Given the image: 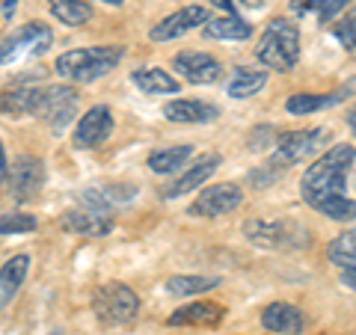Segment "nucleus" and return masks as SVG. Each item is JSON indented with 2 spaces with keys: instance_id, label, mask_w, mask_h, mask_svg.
I'll use <instances>...</instances> for the list:
<instances>
[{
  "instance_id": "nucleus-1",
  "label": "nucleus",
  "mask_w": 356,
  "mask_h": 335,
  "mask_svg": "<svg viewBox=\"0 0 356 335\" xmlns=\"http://www.w3.org/2000/svg\"><path fill=\"white\" fill-rule=\"evenodd\" d=\"M356 161L353 146H330L300 178V193L309 208L336 222L356 220V199L348 196V170Z\"/></svg>"
},
{
  "instance_id": "nucleus-2",
  "label": "nucleus",
  "mask_w": 356,
  "mask_h": 335,
  "mask_svg": "<svg viewBox=\"0 0 356 335\" xmlns=\"http://www.w3.org/2000/svg\"><path fill=\"white\" fill-rule=\"evenodd\" d=\"M125 57L122 44H95V48H74L57 57L54 69L72 83H92L107 72H113Z\"/></svg>"
},
{
  "instance_id": "nucleus-3",
  "label": "nucleus",
  "mask_w": 356,
  "mask_h": 335,
  "mask_svg": "<svg viewBox=\"0 0 356 335\" xmlns=\"http://www.w3.org/2000/svg\"><path fill=\"white\" fill-rule=\"evenodd\" d=\"M255 60L264 69L273 72H291L300 60V30L294 21L288 18H273L264 27L259 44H255Z\"/></svg>"
},
{
  "instance_id": "nucleus-4",
  "label": "nucleus",
  "mask_w": 356,
  "mask_h": 335,
  "mask_svg": "<svg viewBox=\"0 0 356 335\" xmlns=\"http://www.w3.org/2000/svg\"><path fill=\"white\" fill-rule=\"evenodd\" d=\"M243 234L252 247L273 252H297L312 243V231L297 220H247Z\"/></svg>"
},
{
  "instance_id": "nucleus-5",
  "label": "nucleus",
  "mask_w": 356,
  "mask_h": 335,
  "mask_svg": "<svg viewBox=\"0 0 356 335\" xmlns=\"http://www.w3.org/2000/svg\"><path fill=\"white\" fill-rule=\"evenodd\" d=\"M330 140L327 128H303V131H285L273 142V154L267 161V170H273L276 175L285 172L288 166H294L306 158L321 154V146Z\"/></svg>"
},
{
  "instance_id": "nucleus-6",
  "label": "nucleus",
  "mask_w": 356,
  "mask_h": 335,
  "mask_svg": "<svg viewBox=\"0 0 356 335\" xmlns=\"http://www.w3.org/2000/svg\"><path fill=\"white\" fill-rule=\"evenodd\" d=\"M92 311L102 323L110 327H125L140 315V297L122 282H104L92 294Z\"/></svg>"
},
{
  "instance_id": "nucleus-7",
  "label": "nucleus",
  "mask_w": 356,
  "mask_h": 335,
  "mask_svg": "<svg viewBox=\"0 0 356 335\" xmlns=\"http://www.w3.org/2000/svg\"><path fill=\"white\" fill-rule=\"evenodd\" d=\"M51 42H54L51 27L42 24V21H30V24L18 27L13 36L0 42V65H13L27 57H42L51 48Z\"/></svg>"
},
{
  "instance_id": "nucleus-8",
  "label": "nucleus",
  "mask_w": 356,
  "mask_h": 335,
  "mask_svg": "<svg viewBox=\"0 0 356 335\" xmlns=\"http://www.w3.org/2000/svg\"><path fill=\"white\" fill-rule=\"evenodd\" d=\"M243 202V193L238 184H214V187H205L202 193L193 199V205L187 208L191 217H205V220H217V217H226L232 214L238 205Z\"/></svg>"
},
{
  "instance_id": "nucleus-9",
  "label": "nucleus",
  "mask_w": 356,
  "mask_h": 335,
  "mask_svg": "<svg viewBox=\"0 0 356 335\" xmlns=\"http://www.w3.org/2000/svg\"><path fill=\"white\" fill-rule=\"evenodd\" d=\"M6 181H9V193H13L15 202H30L44 187V163L39 158H18L9 166Z\"/></svg>"
},
{
  "instance_id": "nucleus-10",
  "label": "nucleus",
  "mask_w": 356,
  "mask_h": 335,
  "mask_svg": "<svg viewBox=\"0 0 356 335\" xmlns=\"http://www.w3.org/2000/svg\"><path fill=\"white\" fill-rule=\"evenodd\" d=\"M208 6L202 3H191V6H181L178 13L166 15L163 21H158L152 30H149V39L152 42H170V39H178L184 33H191L193 27H205L208 21Z\"/></svg>"
},
{
  "instance_id": "nucleus-11",
  "label": "nucleus",
  "mask_w": 356,
  "mask_h": 335,
  "mask_svg": "<svg viewBox=\"0 0 356 335\" xmlns=\"http://www.w3.org/2000/svg\"><path fill=\"white\" fill-rule=\"evenodd\" d=\"M44 101H48V86L44 83H24V86H13L6 92H0V113L6 116H39Z\"/></svg>"
},
{
  "instance_id": "nucleus-12",
  "label": "nucleus",
  "mask_w": 356,
  "mask_h": 335,
  "mask_svg": "<svg viewBox=\"0 0 356 335\" xmlns=\"http://www.w3.org/2000/svg\"><path fill=\"white\" fill-rule=\"evenodd\" d=\"M172 69L184 77L187 83H196V86H208V83H217L220 74H222V65L211 57V54L202 51H181L172 57Z\"/></svg>"
},
{
  "instance_id": "nucleus-13",
  "label": "nucleus",
  "mask_w": 356,
  "mask_h": 335,
  "mask_svg": "<svg viewBox=\"0 0 356 335\" xmlns=\"http://www.w3.org/2000/svg\"><path fill=\"white\" fill-rule=\"evenodd\" d=\"M113 133V113L107 107H92L77 119V128H74V146L77 149H95Z\"/></svg>"
},
{
  "instance_id": "nucleus-14",
  "label": "nucleus",
  "mask_w": 356,
  "mask_h": 335,
  "mask_svg": "<svg viewBox=\"0 0 356 335\" xmlns=\"http://www.w3.org/2000/svg\"><path fill=\"white\" fill-rule=\"evenodd\" d=\"M77 110V89L74 86H48V101H44L42 119L51 125L54 133H63Z\"/></svg>"
},
{
  "instance_id": "nucleus-15",
  "label": "nucleus",
  "mask_w": 356,
  "mask_h": 335,
  "mask_svg": "<svg viewBox=\"0 0 356 335\" xmlns=\"http://www.w3.org/2000/svg\"><path fill=\"white\" fill-rule=\"evenodd\" d=\"M63 229L72 231V234H83V238H104V234L113 231V220H110V214H102V211H92V208H72L65 211V214L60 217Z\"/></svg>"
},
{
  "instance_id": "nucleus-16",
  "label": "nucleus",
  "mask_w": 356,
  "mask_h": 335,
  "mask_svg": "<svg viewBox=\"0 0 356 335\" xmlns=\"http://www.w3.org/2000/svg\"><path fill=\"white\" fill-rule=\"evenodd\" d=\"M134 196H137V187H131V184H113V181L110 184H92V187L81 190V205L92 208V211H102V214H110L113 208L128 205Z\"/></svg>"
},
{
  "instance_id": "nucleus-17",
  "label": "nucleus",
  "mask_w": 356,
  "mask_h": 335,
  "mask_svg": "<svg viewBox=\"0 0 356 335\" xmlns=\"http://www.w3.org/2000/svg\"><path fill=\"white\" fill-rule=\"evenodd\" d=\"M217 166H220V154H202L191 170H187L184 175H178L175 181L163 190V199H178L184 193H193V190H199L211 175L217 172Z\"/></svg>"
},
{
  "instance_id": "nucleus-18",
  "label": "nucleus",
  "mask_w": 356,
  "mask_h": 335,
  "mask_svg": "<svg viewBox=\"0 0 356 335\" xmlns=\"http://www.w3.org/2000/svg\"><path fill=\"white\" fill-rule=\"evenodd\" d=\"M226 318V309L211 300H199V303H187L170 315V327H217Z\"/></svg>"
},
{
  "instance_id": "nucleus-19",
  "label": "nucleus",
  "mask_w": 356,
  "mask_h": 335,
  "mask_svg": "<svg viewBox=\"0 0 356 335\" xmlns=\"http://www.w3.org/2000/svg\"><path fill=\"white\" fill-rule=\"evenodd\" d=\"M261 327L276 335H300L306 327V318L291 303H270L261 311Z\"/></svg>"
},
{
  "instance_id": "nucleus-20",
  "label": "nucleus",
  "mask_w": 356,
  "mask_h": 335,
  "mask_svg": "<svg viewBox=\"0 0 356 335\" xmlns=\"http://www.w3.org/2000/svg\"><path fill=\"white\" fill-rule=\"evenodd\" d=\"M163 116L175 125H205V122H214L220 116V110L214 104L193 101V98H178V101H170L163 107Z\"/></svg>"
},
{
  "instance_id": "nucleus-21",
  "label": "nucleus",
  "mask_w": 356,
  "mask_h": 335,
  "mask_svg": "<svg viewBox=\"0 0 356 335\" xmlns=\"http://www.w3.org/2000/svg\"><path fill=\"white\" fill-rule=\"evenodd\" d=\"M202 33L208 39H226V42H241L252 36V27L243 21L238 13H220L205 21Z\"/></svg>"
},
{
  "instance_id": "nucleus-22",
  "label": "nucleus",
  "mask_w": 356,
  "mask_h": 335,
  "mask_svg": "<svg viewBox=\"0 0 356 335\" xmlns=\"http://www.w3.org/2000/svg\"><path fill=\"white\" fill-rule=\"evenodd\" d=\"M27 270H30V255H13V259L0 267V309L6 303H13L18 288L24 285Z\"/></svg>"
},
{
  "instance_id": "nucleus-23",
  "label": "nucleus",
  "mask_w": 356,
  "mask_h": 335,
  "mask_svg": "<svg viewBox=\"0 0 356 335\" xmlns=\"http://www.w3.org/2000/svg\"><path fill=\"white\" fill-rule=\"evenodd\" d=\"M344 95H348L344 89H336V92H324V95H318V92H300V95L288 98L285 110H288L291 116H312V113H318V110L336 107Z\"/></svg>"
},
{
  "instance_id": "nucleus-24",
  "label": "nucleus",
  "mask_w": 356,
  "mask_h": 335,
  "mask_svg": "<svg viewBox=\"0 0 356 335\" xmlns=\"http://www.w3.org/2000/svg\"><path fill=\"white\" fill-rule=\"evenodd\" d=\"M353 0H291V13L300 18H315L321 24H327L336 15H341Z\"/></svg>"
},
{
  "instance_id": "nucleus-25",
  "label": "nucleus",
  "mask_w": 356,
  "mask_h": 335,
  "mask_svg": "<svg viewBox=\"0 0 356 335\" xmlns=\"http://www.w3.org/2000/svg\"><path fill=\"white\" fill-rule=\"evenodd\" d=\"M264 83H267L264 69H247V65H241V69L232 72L226 92H229V98H252L255 92H261Z\"/></svg>"
},
{
  "instance_id": "nucleus-26",
  "label": "nucleus",
  "mask_w": 356,
  "mask_h": 335,
  "mask_svg": "<svg viewBox=\"0 0 356 335\" xmlns=\"http://www.w3.org/2000/svg\"><path fill=\"white\" fill-rule=\"evenodd\" d=\"M48 9L65 27H83L92 18V3L89 0H48Z\"/></svg>"
},
{
  "instance_id": "nucleus-27",
  "label": "nucleus",
  "mask_w": 356,
  "mask_h": 335,
  "mask_svg": "<svg viewBox=\"0 0 356 335\" xmlns=\"http://www.w3.org/2000/svg\"><path fill=\"white\" fill-rule=\"evenodd\" d=\"M131 81L149 95H172V92H178V81L172 74H166L163 69H137V72H131Z\"/></svg>"
},
{
  "instance_id": "nucleus-28",
  "label": "nucleus",
  "mask_w": 356,
  "mask_h": 335,
  "mask_svg": "<svg viewBox=\"0 0 356 335\" xmlns=\"http://www.w3.org/2000/svg\"><path fill=\"white\" fill-rule=\"evenodd\" d=\"M193 154V146H170V149H158L149 154V170L158 175H170L175 170H181L187 158Z\"/></svg>"
},
{
  "instance_id": "nucleus-29",
  "label": "nucleus",
  "mask_w": 356,
  "mask_h": 335,
  "mask_svg": "<svg viewBox=\"0 0 356 335\" xmlns=\"http://www.w3.org/2000/svg\"><path fill=\"white\" fill-rule=\"evenodd\" d=\"M217 285H220V279H214V276H172V279H166V291H170L172 297L205 294Z\"/></svg>"
},
{
  "instance_id": "nucleus-30",
  "label": "nucleus",
  "mask_w": 356,
  "mask_h": 335,
  "mask_svg": "<svg viewBox=\"0 0 356 335\" xmlns=\"http://www.w3.org/2000/svg\"><path fill=\"white\" fill-rule=\"evenodd\" d=\"M327 255H330V261L339 267H356V229L341 231L339 238L330 243Z\"/></svg>"
},
{
  "instance_id": "nucleus-31",
  "label": "nucleus",
  "mask_w": 356,
  "mask_h": 335,
  "mask_svg": "<svg viewBox=\"0 0 356 335\" xmlns=\"http://www.w3.org/2000/svg\"><path fill=\"white\" fill-rule=\"evenodd\" d=\"M36 231V217L30 214H0V234H27Z\"/></svg>"
},
{
  "instance_id": "nucleus-32",
  "label": "nucleus",
  "mask_w": 356,
  "mask_h": 335,
  "mask_svg": "<svg viewBox=\"0 0 356 335\" xmlns=\"http://www.w3.org/2000/svg\"><path fill=\"white\" fill-rule=\"evenodd\" d=\"M336 36L341 39L344 48H348L353 57H356V24H341V27L336 30Z\"/></svg>"
},
{
  "instance_id": "nucleus-33",
  "label": "nucleus",
  "mask_w": 356,
  "mask_h": 335,
  "mask_svg": "<svg viewBox=\"0 0 356 335\" xmlns=\"http://www.w3.org/2000/svg\"><path fill=\"white\" fill-rule=\"evenodd\" d=\"M341 285L356 291V267H341Z\"/></svg>"
},
{
  "instance_id": "nucleus-34",
  "label": "nucleus",
  "mask_w": 356,
  "mask_h": 335,
  "mask_svg": "<svg viewBox=\"0 0 356 335\" xmlns=\"http://www.w3.org/2000/svg\"><path fill=\"white\" fill-rule=\"evenodd\" d=\"M9 175V163H6V152H3V142H0V184L6 181Z\"/></svg>"
},
{
  "instance_id": "nucleus-35",
  "label": "nucleus",
  "mask_w": 356,
  "mask_h": 335,
  "mask_svg": "<svg viewBox=\"0 0 356 335\" xmlns=\"http://www.w3.org/2000/svg\"><path fill=\"white\" fill-rule=\"evenodd\" d=\"M0 6H3V15H6V18H13L15 6H18V0H0Z\"/></svg>"
},
{
  "instance_id": "nucleus-36",
  "label": "nucleus",
  "mask_w": 356,
  "mask_h": 335,
  "mask_svg": "<svg viewBox=\"0 0 356 335\" xmlns=\"http://www.w3.org/2000/svg\"><path fill=\"white\" fill-rule=\"evenodd\" d=\"M348 125H350V131L356 133V107L350 110V113H348Z\"/></svg>"
},
{
  "instance_id": "nucleus-37",
  "label": "nucleus",
  "mask_w": 356,
  "mask_h": 335,
  "mask_svg": "<svg viewBox=\"0 0 356 335\" xmlns=\"http://www.w3.org/2000/svg\"><path fill=\"white\" fill-rule=\"evenodd\" d=\"M98 3H110V6H122L125 0H98Z\"/></svg>"
}]
</instances>
